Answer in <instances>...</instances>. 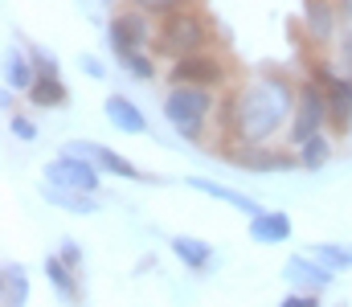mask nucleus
<instances>
[{"label":"nucleus","instance_id":"obj_1","mask_svg":"<svg viewBox=\"0 0 352 307\" xmlns=\"http://www.w3.org/2000/svg\"><path fill=\"white\" fill-rule=\"evenodd\" d=\"M299 102V82L291 74L266 66L246 87L217 102V119L226 131V144H270L278 131L291 127Z\"/></svg>","mask_w":352,"mask_h":307},{"label":"nucleus","instance_id":"obj_2","mask_svg":"<svg viewBox=\"0 0 352 307\" xmlns=\"http://www.w3.org/2000/svg\"><path fill=\"white\" fill-rule=\"evenodd\" d=\"M209 45H213V25H209V16L197 4L160 16L156 41H152V49L173 58V62L176 58H188V54H209Z\"/></svg>","mask_w":352,"mask_h":307},{"label":"nucleus","instance_id":"obj_3","mask_svg":"<svg viewBox=\"0 0 352 307\" xmlns=\"http://www.w3.org/2000/svg\"><path fill=\"white\" fill-rule=\"evenodd\" d=\"M217 91L205 87H168L164 95V119L184 144H201L209 131V119L217 115Z\"/></svg>","mask_w":352,"mask_h":307},{"label":"nucleus","instance_id":"obj_4","mask_svg":"<svg viewBox=\"0 0 352 307\" xmlns=\"http://www.w3.org/2000/svg\"><path fill=\"white\" fill-rule=\"evenodd\" d=\"M332 127V111H328V91L316 82V78H303L299 82V102H295V119L287 127V148L295 152L299 144H307L311 135L328 131Z\"/></svg>","mask_w":352,"mask_h":307},{"label":"nucleus","instance_id":"obj_5","mask_svg":"<svg viewBox=\"0 0 352 307\" xmlns=\"http://www.w3.org/2000/svg\"><path fill=\"white\" fill-rule=\"evenodd\" d=\"M148 21L152 16L140 12V8H131V4H123V8L111 12V21H107V45H111L115 62H127L131 54H144L156 41V33H152Z\"/></svg>","mask_w":352,"mask_h":307},{"label":"nucleus","instance_id":"obj_6","mask_svg":"<svg viewBox=\"0 0 352 307\" xmlns=\"http://www.w3.org/2000/svg\"><path fill=\"white\" fill-rule=\"evenodd\" d=\"M221 152V160L226 164H234V168H246V172H254V177H270V172H291V168H299V156L287 148V144H221L217 148Z\"/></svg>","mask_w":352,"mask_h":307},{"label":"nucleus","instance_id":"obj_7","mask_svg":"<svg viewBox=\"0 0 352 307\" xmlns=\"http://www.w3.org/2000/svg\"><path fill=\"white\" fill-rule=\"evenodd\" d=\"M45 185L70 189V193H94V197H98V189H102V168H98L94 160H87V156H74V152L62 148V156H54V160L45 164Z\"/></svg>","mask_w":352,"mask_h":307},{"label":"nucleus","instance_id":"obj_8","mask_svg":"<svg viewBox=\"0 0 352 307\" xmlns=\"http://www.w3.org/2000/svg\"><path fill=\"white\" fill-rule=\"evenodd\" d=\"M66 152L94 160V164L102 168V177H119V181H131V185H164V177L144 172L140 164H131L123 152H115V148H107V144H94V139H70Z\"/></svg>","mask_w":352,"mask_h":307},{"label":"nucleus","instance_id":"obj_9","mask_svg":"<svg viewBox=\"0 0 352 307\" xmlns=\"http://www.w3.org/2000/svg\"><path fill=\"white\" fill-rule=\"evenodd\" d=\"M230 78V66L221 54H188V58H176L168 66V82L173 87H205V91H221Z\"/></svg>","mask_w":352,"mask_h":307},{"label":"nucleus","instance_id":"obj_10","mask_svg":"<svg viewBox=\"0 0 352 307\" xmlns=\"http://www.w3.org/2000/svg\"><path fill=\"white\" fill-rule=\"evenodd\" d=\"M340 29H344V16H340L336 0H303V33L311 45H320V49L336 45Z\"/></svg>","mask_w":352,"mask_h":307},{"label":"nucleus","instance_id":"obj_11","mask_svg":"<svg viewBox=\"0 0 352 307\" xmlns=\"http://www.w3.org/2000/svg\"><path fill=\"white\" fill-rule=\"evenodd\" d=\"M283 279H287V287H291V291L324 295V291L336 283V271H328V266H324V262H316L307 250H299V254H291V258L283 262Z\"/></svg>","mask_w":352,"mask_h":307},{"label":"nucleus","instance_id":"obj_12","mask_svg":"<svg viewBox=\"0 0 352 307\" xmlns=\"http://www.w3.org/2000/svg\"><path fill=\"white\" fill-rule=\"evenodd\" d=\"M246 234H250L254 246H283V242H291L295 221H291L287 209H263L258 217L246 221Z\"/></svg>","mask_w":352,"mask_h":307},{"label":"nucleus","instance_id":"obj_13","mask_svg":"<svg viewBox=\"0 0 352 307\" xmlns=\"http://www.w3.org/2000/svg\"><path fill=\"white\" fill-rule=\"evenodd\" d=\"M184 185H188L192 193H201V197H213V201H221V205H230V209H238V213H246V217H258V213H263V205L254 201L250 193L230 189V185H221V181H209V177H184Z\"/></svg>","mask_w":352,"mask_h":307},{"label":"nucleus","instance_id":"obj_14","mask_svg":"<svg viewBox=\"0 0 352 307\" xmlns=\"http://www.w3.org/2000/svg\"><path fill=\"white\" fill-rule=\"evenodd\" d=\"M102 111H107V123L123 135H148V115L140 111V102L127 99V95H107L102 99Z\"/></svg>","mask_w":352,"mask_h":307},{"label":"nucleus","instance_id":"obj_15","mask_svg":"<svg viewBox=\"0 0 352 307\" xmlns=\"http://www.w3.org/2000/svg\"><path fill=\"white\" fill-rule=\"evenodd\" d=\"M168 250H173V258L184 266V271H192V275H205L209 266H213V242H205V238H192V234H176L173 242H168Z\"/></svg>","mask_w":352,"mask_h":307},{"label":"nucleus","instance_id":"obj_16","mask_svg":"<svg viewBox=\"0 0 352 307\" xmlns=\"http://www.w3.org/2000/svg\"><path fill=\"white\" fill-rule=\"evenodd\" d=\"M37 78H41V74H37V66H33V58H29V45H8V49H4V91L29 95V87H33Z\"/></svg>","mask_w":352,"mask_h":307},{"label":"nucleus","instance_id":"obj_17","mask_svg":"<svg viewBox=\"0 0 352 307\" xmlns=\"http://www.w3.org/2000/svg\"><path fill=\"white\" fill-rule=\"evenodd\" d=\"M41 271H45V279H50V287L58 291V299L62 304H82V283H78V271L74 266H66L62 258H58V250L54 254H45V262H41Z\"/></svg>","mask_w":352,"mask_h":307},{"label":"nucleus","instance_id":"obj_18","mask_svg":"<svg viewBox=\"0 0 352 307\" xmlns=\"http://www.w3.org/2000/svg\"><path fill=\"white\" fill-rule=\"evenodd\" d=\"M0 307H29V271L21 262L0 266Z\"/></svg>","mask_w":352,"mask_h":307},{"label":"nucleus","instance_id":"obj_19","mask_svg":"<svg viewBox=\"0 0 352 307\" xmlns=\"http://www.w3.org/2000/svg\"><path fill=\"white\" fill-rule=\"evenodd\" d=\"M328 111H332V131H349L352 127V74H340L328 87Z\"/></svg>","mask_w":352,"mask_h":307},{"label":"nucleus","instance_id":"obj_20","mask_svg":"<svg viewBox=\"0 0 352 307\" xmlns=\"http://www.w3.org/2000/svg\"><path fill=\"white\" fill-rule=\"evenodd\" d=\"M25 99H29L33 111H54V106H66L70 102V87L62 78H37Z\"/></svg>","mask_w":352,"mask_h":307},{"label":"nucleus","instance_id":"obj_21","mask_svg":"<svg viewBox=\"0 0 352 307\" xmlns=\"http://www.w3.org/2000/svg\"><path fill=\"white\" fill-rule=\"evenodd\" d=\"M37 193H41L50 205L66 209V213H82V217L98 213V197H94V193H70V189H54V185H45V181H41V189H37Z\"/></svg>","mask_w":352,"mask_h":307},{"label":"nucleus","instance_id":"obj_22","mask_svg":"<svg viewBox=\"0 0 352 307\" xmlns=\"http://www.w3.org/2000/svg\"><path fill=\"white\" fill-rule=\"evenodd\" d=\"M295 156H299V168H307V172L324 168V164L332 160V135H328V131L311 135L307 144H299V148H295Z\"/></svg>","mask_w":352,"mask_h":307},{"label":"nucleus","instance_id":"obj_23","mask_svg":"<svg viewBox=\"0 0 352 307\" xmlns=\"http://www.w3.org/2000/svg\"><path fill=\"white\" fill-rule=\"evenodd\" d=\"M307 254L316 258V262H324L328 271H349L352 266V254H349V246H340V242H311L307 246Z\"/></svg>","mask_w":352,"mask_h":307},{"label":"nucleus","instance_id":"obj_24","mask_svg":"<svg viewBox=\"0 0 352 307\" xmlns=\"http://www.w3.org/2000/svg\"><path fill=\"white\" fill-rule=\"evenodd\" d=\"M119 66H123L135 82H152V78H156V58H152L148 49H144V54H131V58H127V62H119Z\"/></svg>","mask_w":352,"mask_h":307},{"label":"nucleus","instance_id":"obj_25","mask_svg":"<svg viewBox=\"0 0 352 307\" xmlns=\"http://www.w3.org/2000/svg\"><path fill=\"white\" fill-rule=\"evenodd\" d=\"M8 131H12V139H21V144H33L41 131H37V119L33 115H25V111H16V115H8Z\"/></svg>","mask_w":352,"mask_h":307},{"label":"nucleus","instance_id":"obj_26","mask_svg":"<svg viewBox=\"0 0 352 307\" xmlns=\"http://www.w3.org/2000/svg\"><path fill=\"white\" fill-rule=\"evenodd\" d=\"M29 58H33V66H37L41 78H62V66H58V58L45 45H29Z\"/></svg>","mask_w":352,"mask_h":307},{"label":"nucleus","instance_id":"obj_27","mask_svg":"<svg viewBox=\"0 0 352 307\" xmlns=\"http://www.w3.org/2000/svg\"><path fill=\"white\" fill-rule=\"evenodd\" d=\"M131 8H140V12H148V16H168L176 8H188L192 0H127Z\"/></svg>","mask_w":352,"mask_h":307},{"label":"nucleus","instance_id":"obj_28","mask_svg":"<svg viewBox=\"0 0 352 307\" xmlns=\"http://www.w3.org/2000/svg\"><path fill=\"white\" fill-rule=\"evenodd\" d=\"M58 258H62L66 266H74V271H82V246H78L74 238H62V246H58Z\"/></svg>","mask_w":352,"mask_h":307},{"label":"nucleus","instance_id":"obj_29","mask_svg":"<svg viewBox=\"0 0 352 307\" xmlns=\"http://www.w3.org/2000/svg\"><path fill=\"white\" fill-rule=\"evenodd\" d=\"M336 58H340V70H344V74H352V25H344V29H340Z\"/></svg>","mask_w":352,"mask_h":307},{"label":"nucleus","instance_id":"obj_30","mask_svg":"<svg viewBox=\"0 0 352 307\" xmlns=\"http://www.w3.org/2000/svg\"><path fill=\"white\" fill-rule=\"evenodd\" d=\"M78 66H82V74L94 78V82H102V78H107V62H102V58H94V54H82V58H78Z\"/></svg>","mask_w":352,"mask_h":307},{"label":"nucleus","instance_id":"obj_31","mask_svg":"<svg viewBox=\"0 0 352 307\" xmlns=\"http://www.w3.org/2000/svg\"><path fill=\"white\" fill-rule=\"evenodd\" d=\"M278 307H324V304H320V295H311V291H291Z\"/></svg>","mask_w":352,"mask_h":307},{"label":"nucleus","instance_id":"obj_32","mask_svg":"<svg viewBox=\"0 0 352 307\" xmlns=\"http://www.w3.org/2000/svg\"><path fill=\"white\" fill-rule=\"evenodd\" d=\"M340 4V16H344V25H352V0H336Z\"/></svg>","mask_w":352,"mask_h":307},{"label":"nucleus","instance_id":"obj_33","mask_svg":"<svg viewBox=\"0 0 352 307\" xmlns=\"http://www.w3.org/2000/svg\"><path fill=\"white\" fill-rule=\"evenodd\" d=\"M0 106H4L8 115H16V111H12V91H4V95H0Z\"/></svg>","mask_w":352,"mask_h":307},{"label":"nucleus","instance_id":"obj_34","mask_svg":"<svg viewBox=\"0 0 352 307\" xmlns=\"http://www.w3.org/2000/svg\"><path fill=\"white\" fill-rule=\"evenodd\" d=\"M102 4H115V0H102Z\"/></svg>","mask_w":352,"mask_h":307},{"label":"nucleus","instance_id":"obj_35","mask_svg":"<svg viewBox=\"0 0 352 307\" xmlns=\"http://www.w3.org/2000/svg\"><path fill=\"white\" fill-rule=\"evenodd\" d=\"M349 254H352V246H349Z\"/></svg>","mask_w":352,"mask_h":307},{"label":"nucleus","instance_id":"obj_36","mask_svg":"<svg viewBox=\"0 0 352 307\" xmlns=\"http://www.w3.org/2000/svg\"><path fill=\"white\" fill-rule=\"evenodd\" d=\"M349 135H352V127H349Z\"/></svg>","mask_w":352,"mask_h":307}]
</instances>
